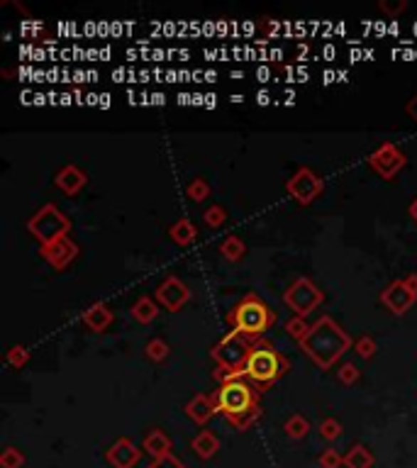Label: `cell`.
Masks as SVG:
<instances>
[{"label":"cell","instance_id":"9c48e42d","mask_svg":"<svg viewBox=\"0 0 417 468\" xmlns=\"http://www.w3.org/2000/svg\"><path fill=\"white\" fill-rule=\"evenodd\" d=\"M366 164H369V169L376 171V174H379L384 181H393L405 169L408 156H405V151L398 144H393V142H384L379 149L369 154Z\"/></svg>","mask_w":417,"mask_h":468},{"label":"cell","instance_id":"6da1fadb","mask_svg":"<svg viewBox=\"0 0 417 468\" xmlns=\"http://www.w3.org/2000/svg\"><path fill=\"white\" fill-rule=\"evenodd\" d=\"M300 349L320 371H332L334 363H339V358L352 349V336L334 317L322 315L300 341Z\"/></svg>","mask_w":417,"mask_h":468},{"label":"cell","instance_id":"ba28073f","mask_svg":"<svg viewBox=\"0 0 417 468\" xmlns=\"http://www.w3.org/2000/svg\"><path fill=\"white\" fill-rule=\"evenodd\" d=\"M324 191V181L317 171H312L310 166H300L285 181V193L293 198L298 205H312L322 196Z\"/></svg>","mask_w":417,"mask_h":468},{"label":"cell","instance_id":"7402d4cb","mask_svg":"<svg viewBox=\"0 0 417 468\" xmlns=\"http://www.w3.org/2000/svg\"><path fill=\"white\" fill-rule=\"evenodd\" d=\"M259 418H261V408L254 405V408L244 410V413H239V415H227V422H230L234 430H247V427L254 425Z\"/></svg>","mask_w":417,"mask_h":468},{"label":"cell","instance_id":"d4e9b609","mask_svg":"<svg viewBox=\"0 0 417 468\" xmlns=\"http://www.w3.org/2000/svg\"><path fill=\"white\" fill-rule=\"evenodd\" d=\"M169 344L164 339H149L147 341V346H144V353H147V358H149V361H154V363H162L164 358L169 356Z\"/></svg>","mask_w":417,"mask_h":468},{"label":"cell","instance_id":"4316f807","mask_svg":"<svg viewBox=\"0 0 417 468\" xmlns=\"http://www.w3.org/2000/svg\"><path fill=\"white\" fill-rule=\"evenodd\" d=\"M5 361H8L13 368L27 366V361H30V349H27V346H22V344L10 346L8 353H5Z\"/></svg>","mask_w":417,"mask_h":468},{"label":"cell","instance_id":"83f0119b","mask_svg":"<svg viewBox=\"0 0 417 468\" xmlns=\"http://www.w3.org/2000/svg\"><path fill=\"white\" fill-rule=\"evenodd\" d=\"M354 351H357L361 358H366V361H371V358H374V353L379 351V344H376V339H374V336L361 334L357 341H354Z\"/></svg>","mask_w":417,"mask_h":468},{"label":"cell","instance_id":"8fae6325","mask_svg":"<svg viewBox=\"0 0 417 468\" xmlns=\"http://www.w3.org/2000/svg\"><path fill=\"white\" fill-rule=\"evenodd\" d=\"M39 254H42V259L47 261L54 271H64V268H68L73 261H76L78 244L71 242L68 237H64V239H59V242H54V244L39 247Z\"/></svg>","mask_w":417,"mask_h":468},{"label":"cell","instance_id":"f546056e","mask_svg":"<svg viewBox=\"0 0 417 468\" xmlns=\"http://www.w3.org/2000/svg\"><path fill=\"white\" fill-rule=\"evenodd\" d=\"M307 430H310V427H307V422H305V418H302V415H293V418L285 422V435L293 437V439L305 437Z\"/></svg>","mask_w":417,"mask_h":468},{"label":"cell","instance_id":"e0dca14e","mask_svg":"<svg viewBox=\"0 0 417 468\" xmlns=\"http://www.w3.org/2000/svg\"><path fill=\"white\" fill-rule=\"evenodd\" d=\"M169 237H171V242L179 244V247H191L198 237V230L188 218H181L169 227Z\"/></svg>","mask_w":417,"mask_h":468},{"label":"cell","instance_id":"2e32d148","mask_svg":"<svg viewBox=\"0 0 417 468\" xmlns=\"http://www.w3.org/2000/svg\"><path fill=\"white\" fill-rule=\"evenodd\" d=\"M215 413H217V405L213 400V395H203V393L186 405V415L196 422V425H205Z\"/></svg>","mask_w":417,"mask_h":468},{"label":"cell","instance_id":"cb8c5ba5","mask_svg":"<svg viewBox=\"0 0 417 468\" xmlns=\"http://www.w3.org/2000/svg\"><path fill=\"white\" fill-rule=\"evenodd\" d=\"M307 332H310V324L305 322V317H298V315H293L285 322V334L290 336V339H295L300 344L302 339L307 336Z\"/></svg>","mask_w":417,"mask_h":468},{"label":"cell","instance_id":"e575fe53","mask_svg":"<svg viewBox=\"0 0 417 468\" xmlns=\"http://www.w3.org/2000/svg\"><path fill=\"white\" fill-rule=\"evenodd\" d=\"M152 468H186V466L181 464L179 459H174V456H164V459H157V461H154Z\"/></svg>","mask_w":417,"mask_h":468},{"label":"cell","instance_id":"7c38bea8","mask_svg":"<svg viewBox=\"0 0 417 468\" xmlns=\"http://www.w3.org/2000/svg\"><path fill=\"white\" fill-rule=\"evenodd\" d=\"M415 302H417V295H413L408 288H405L403 278L401 281H393L384 290V293H381V305H384L386 310H391L393 315H398V317L405 315V312H408Z\"/></svg>","mask_w":417,"mask_h":468},{"label":"cell","instance_id":"52a82bcc","mask_svg":"<svg viewBox=\"0 0 417 468\" xmlns=\"http://www.w3.org/2000/svg\"><path fill=\"white\" fill-rule=\"evenodd\" d=\"M254 341L247 339L244 334H239L237 329H232L227 336H222L220 341L210 349V356L217 361V366H225V368H244V363H247L251 349H254Z\"/></svg>","mask_w":417,"mask_h":468},{"label":"cell","instance_id":"8992f818","mask_svg":"<svg viewBox=\"0 0 417 468\" xmlns=\"http://www.w3.org/2000/svg\"><path fill=\"white\" fill-rule=\"evenodd\" d=\"M283 302H285V307H288L290 312H295L298 317H307L324 302V293L315 281H310L307 276H300L285 288Z\"/></svg>","mask_w":417,"mask_h":468},{"label":"cell","instance_id":"5bb4252c","mask_svg":"<svg viewBox=\"0 0 417 468\" xmlns=\"http://www.w3.org/2000/svg\"><path fill=\"white\" fill-rule=\"evenodd\" d=\"M112 319H115V312H112L105 302H93V305L85 307L83 315H81V322L85 324V327H88L90 332H98V334L110 327Z\"/></svg>","mask_w":417,"mask_h":468},{"label":"cell","instance_id":"277c9868","mask_svg":"<svg viewBox=\"0 0 417 468\" xmlns=\"http://www.w3.org/2000/svg\"><path fill=\"white\" fill-rule=\"evenodd\" d=\"M27 230H30L32 237L39 242V247H47V244H54V242H59V239L68 237V232H71V220H68V215L61 213L54 203H47L27 220Z\"/></svg>","mask_w":417,"mask_h":468},{"label":"cell","instance_id":"9a60e30c","mask_svg":"<svg viewBox=\"0 0 417 468\" xmlns=\"http://www.w3.org/2000/svg\"><path fill=\"white\" fill-rule=\"evenodd\" d=\"M107 461L115 468H132L139 461V449L130 439H120L117 444L110 447V452H107Z\"/></svg>","mask_w":417,"mask_h":468},{"label":"cell","instance_id":"484cf974","mask_svg":"<svg viewBox=\"0 0 417 468\" xmlns=\"http://www.w3.org/2000/svg\"><path fill=\"white\" fill-rule=\"evenodd\" d=\"M186 196H188V201H193V203H203L205 198L210 196L208 181H205V179H193L191 184L186 186Z\"/></svg>","mask_w":417,"mask_h":468},{"label":"cell","instance_id":"3957f363","mask_svg":"<svg viewBox=\"0 0 417 468\" xmlns=\"http://www.w3.org/2000/svg\"><path fill=\"white\" fill-rule=\"evenodd\" d=\"M288 371H290L288 358L283 353H278L276 349H271L268 344H256L249 353L247 363H244V376L256 385L259 393H264L268 385L281 381Z\"/></svg>","mask_w":417,"mask_h":468},{"label":"cell","instance_id":"4dcf8cb0","mask_svg":"<svg viewBox=\"0 0 417 468\" xmlns=\"http://www.w3.org/2000/svg\"><path fill=\"white\" fill-rule=\"evenodd\" d=\"M359 366L357 363H352V361H347V363H342L339 366V371H337V378H339V383H344V385H354L359 381Z\"/></svg>","mask_w":417,"mask_h":468},{"label":"cell","instance_id":"7a4b0ae2","mask_svg":"<svg viewBox=\"0 0 417 468\" xmlns=\"http://www.w3.org/2000/svg\"><path fill=\"white\" fill-rule=\"evenodd\" d=\"M227 319L234 324V329H237L239 334L256 341L266 329H271L273 324H276V312H273L256 293H247L237 305H234V310L227 315Z\"/></svg>","mask_w":417,"mask_h":468},{"label":"cell","instance_id":"5b68a950","mask_svg":"<svg viewBox=\"0 0 417 468\" xmlns=\"http://www.w3.org/2000/svg\"><path fill=\"white\" fill-rule=\"evenodd\" d=\"M259 395L261 393L256 390V385L247 378H237L230 381V383H222L220 390L213 393V400L217 405V413L227 415H239L244 410L254 408L259 405Z\"/></svg>","mask_w":417,"mask_h":468},{"label":"cell","instance_id":"ffe728a7","mask_svg":"<svg viewBox=\"0 0 417 468\" xmlns=\"http://www.w3.org/2000/svg\"><path fill=\"white\" fill-rule=\"evenodd\" d=\"M144 449H147V452H149L152 456H157V459H164V456H169V449H171L169 437L164 435V432L154 430V432H149V435H147V439H144Z\"/></svg>","mask_w":417,"mask_h":468},{"label":"cell","instance_id":"d590c367","mask_svg":"<svg viewBox=\"0 0 417 468\" xmlns=\"http://www.w3.org/2000/svg\"><path fill=\"white\" fill-rule=\"evenodd\" d=\"M405 112H408V117L417 124V93L408 102H405Z\"/></svg>","mask_w":417,"mask_h":468},{"label":"cell","instance_id":"ac0fdd59","mask_svg":"<svg viewBox=\"0 0 417 468\" xmlns=\"http://www.w3.org/2000/svg\"><path fill=\"white\" fill-rule=\"evenodd\" d=\"M130 312H132V317L139 324H152L159 315V305L152 295H142V298H137L134 305L130 307Z\"/></svg>","mask_w":417,"mask_h":468},{"label":"cell","instance_id":"603a6c76","mask_svg":"<svg viewBox=\"0 0 417 468\" xmlns=\"http://www.w3.org/2000/svg\"><path fill=\"white\" fill-rule=\"evenodd\" d=\"M344 464L349 468H371L374 466V456H371L366 449L361 447V444H357V447L352 449L349 454H347Z\"/></svg>","mask_w":417,"mask_h":468},{"label":"cell","instance_id":"30bf717a","mask_svg":"<svg viewBox=\"0 0 417 468\" xmlns=\"http://www.w3.org/2000/svg\"><path fill=\"white\" fill-rule=\"evenodd\" d=\"M154 298H157L159 305L167 307L169 312H179L181 307H184L186 302L191 300V290H188V285L181 281V278L167 276V278L162 281V285L157 288Z\"/></svg>","mask_w":417,"mask_h":468},{"label":"cell","instance_id":"f1b7e54d","mask_svg":"<svg viewBox=\"0 0 417 468\" xmlns=\"http://www.w3.org/2000/svg\"><path fill=\"white\" fill-rule=\"evenodd\" d=\"M203 220H205V225L208 227L217 230V227H222L227 222V210L222 208V205H210V208L203 213Z\"/></svg>","mask_w":417,"mask_h":468},{"label":"cell","instance_id":"d6986e66","mask_svg":"<svg viewBox=\"0 0 417 468\" xmlns=\"http://www.w3.org/2000/svg\"><path fill=\"white\" fill-rule=\"evenodd\" d=\"M222 254V259L230 261V264H237V261L244 259V254H247V247H244V242L237 237V234H230L227 239H222L220 249H217Z\"/></svg>","mask_w":417,"mask_h":468},{"label":"cell","instance_id":"44dd1931","mask_svg":"<svg viewBox=\"0 0 417 468\" xmlns=\"http://www.w3.org/2000/svg\"><path fill=\"white\" fill-rule=\"evenodd\" d=\"M217 447H220V442H217V437L213 432H201V435L193 439V449H196L203 459H210V456L217 452Z\"/></svg>","mask_w":417,"mask_h":468},{"label":"cell","instance_id":"8d00e7d4","mask_svg":"<svg viewBox=\"0 0 417 468\" xmlns=\"http://www.w3.org/2000/svg\"><path fill=\"white\" fill-rule=\"evenodd\" d=\"M339 456H337L334 452H327V454H322V466L324 468H337L339 466Z\"/></svg>","mask_w":417,"mask_h":468},{"label":"cell","instance_id":"f35d334b","mask_svg":"<svg viewBox=\"0 0 417 468\" xmlns=\"http://www.w3.org/2000/svg\"><path fill=\"white\" fill-rule=\"evenodd\" d=\"M408 215H410V220H413L415 225H417V196L413 198V203L408 205Z\"/></svg>","mask_w":417,"mask_h":468},{"label":"cell","instance_id":"d6a6232c","mask_svg":"<svg viewBox=\"0 0 417 468\" xmlns=\"http://www.w3.org/2000/svg\"><path fill=\"white\" fill-rule=\"evenodd\" d=\"M320 435H322L324 439H337V437L342 435V427H339V422L332 420V418L322 420V425H320Z\"/></svg>","mask_w":417,"mask_h":468},{"label":"cell","instance_id":"4fadbf2b","mask_svg":"<svg viewBox=\"0 0 417 468\" xmlns=\"http://www.w3.org/2000/svg\"><path fill=\"white\" fill-rule=\"evenodd\" d=\"M85 184H88V174H85L83 169H78L76 164H66V166L54 176V186L68 198L78 196L85 188Z\"/></svg>","mask_w":417,"mask_h":468},{"label":"cell","instance_id":"1f68e13d","mask_svg":"<svg viewBox=\"0 0 417 468\" xmlns=\"http://www.w3.org/2000/svg\"><path fill=\"white\" fill-rule=\"evenodd\" d=\"M379 8H381V13L396 17V15H401L405 8H408V3H405V0H381Z\"/></svg>","mask_w":417,"mask_h":468},{"label":"cell","instance_id":"74e56055","mask_svg":"<svg viewBox=\"0 0 417 468\" xmlns=\"http://www.w3.org/2000/svg\"><path fill=\"white\" fill-rule=\"evenodd\" d=\"M403 283H405V288H408L410 293L417 295V273H410V276H405Z\"/></svg>","mask_w":417,"mask_h":468},{"label":"cell","instance_id":"836d02e7","mask_svg":"<svg viewBox=\"0 0 417 468\" xmlns=\"http://www.w3.org/2000/svg\"><path fill=\"white\" fill-rule=\"evenodd\" d=\"M22 464V456L15 452V449H8V452L3 454V466L5 468H17Z\"/></svg>","mask_w":417,"mask_h":468}]
</instances>
